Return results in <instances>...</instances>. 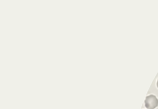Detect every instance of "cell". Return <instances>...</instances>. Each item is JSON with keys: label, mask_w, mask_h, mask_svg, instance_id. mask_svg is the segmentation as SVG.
<instances>
[{"label": "cell", "mask_w": 158, "mask_h": 109, "mask_svg": "<svg viewBox=\"0 0 158 109\" xmlns=\"http://www.w3.org/2000/svg\"><path fill=\"white\" fill-rule=\"evenodd\" d=\"M156 86H157V88H158V80H157V83H156Z\"/></svg>", "instance_id": "obj_2"}, {"label": "cell", "mask_w": 158, "mask_h": 109, "mask_svg": "<svg viewBox=\"0 0 158 109\" xmlns=\"http://www.w3.org/2000/svg\"><path fill=\"white\" fill-rule=\"evenodd\" d=\"M144 104L146 109H155L158 106V98L153 95H148L145 98Z\"/></svg>", "instance_id": "obj_1"}]
</instances>
